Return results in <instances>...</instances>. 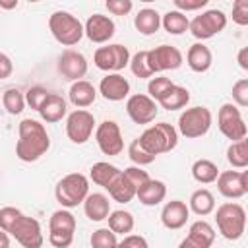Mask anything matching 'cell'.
Wrapping results in <instances>:
<instances>
[{
	"label": "cell",
	"instance_id": "obj_1",
	"mask_svg": "<svg viewBox=\"0 0 248 248\" xmlns=\"http://www.w3.org/2000/svg\"><path fill=\"white\" fill-rule=\"evenodd\" d=\"M19 140L16 143V155L23 163H33L41 159L48 147H50V138L46 134L45 124L33 118H23L17 126Z\"/></svg>",
	"mask_w": 248,
	"mask_h": 248
},
{
	"label": "cell",
	"instance_id": "obj_2",
	"mask_svg": "<svg viewBox=\"0 0 248 248\" xmlns=\"http://www.w3.org/2000/svg\"><path fill=\"white\" fill-rule=\"evenodd\" d=\"M141 147L151 153L153 157L161 155V153H169L176 147L178 143V132L172 124L169 122H159V124H153L149 128L143 130V134L138 138Z\"/></svg>",
	"mask_w": 248,
	"mask_h": 248
},
{
	"label": "cell",
	"instance_id": "obj_3",
	"mask_svg": "<svg viewBox=\"0 0 248 248\" xmlns=\"http://www.w3.org/2000/svg\"><path fill=\"white\" fill-rule=\"evenodd\" d=\"M215 223L223 238L238 240L246 229V211L236 202H225L215 211Z\"/></svg>",
	"mask_w": 248,
	"mask_h": 248
},
{
	"label": "cell",
	"instance_id": "obj_4",
	"mask_svg": "<svg viewBox=\"0 0 248 248\" xmlns=\"http://www.w3.org/2000/svg\"><path fill=\"white\" fill-rule=\"evenodd\" d=\"M87 194H89V180L81 172H70V174H66L64 178L58 180V184L54 188L56 202L64 209L78 207L79 203H83V200L87 198Z\"/></svg>",
	"mask_w": 248,
	"mask_h": 248
},
{
	"label": "cell",
	"instance_id": "obj_5",
	"mask_svg": "<svg viewBox=\"0 0 248 248\" xmlns=\"http://www.w3.org/2000/svg\"><path fill=\"white\" fill-rule=\"evenodd\" d=\"M48 29H50L52 37L60 45H64V46H74L83 37V25H81V21L74 14L64 12V10H58V12H54L48 17Z\"/></svg>",
	"mask_w": 248,
	"mask_h": 248
},
{
	"label": "cell",
	"instance_id": "obj_6",
	"mask_svg": "<svg viewBox=\"0 0 248 248\" xmlns=\"http://www.w3.org/2000/svg\"><path fill=\"white\" fill-rule=\"evenodd\" d=\"M6 232L10 236H14L23 248H41L45 242L43 231H41V223L35 217H29L25 213H17L16 219L12 221V225L6 229Z\"/></svg>",
	"mask_w": 248,
	"mask_h": 248
},
{
	"label": "cell",
	"instance_id": "obj_7",
	"mask_svg": "<svg viewBox=\"0 0 248 248\" xmlns=\"http://www.w3.org/2000/svg\"><path fill=\"white\" fill-rule=\"evenodd\" d=\"M213 122L211 110L207 107H192L186 108L180 116H178V134H182L188 140H196L202 138L209 132Z\"/></svg>",
	"mask_w": 248,
	"mask_h": 248
},
{
	"label": "cell",
	"instance_id": "obj_8",
	"mask_svg": "<svg viewBox=\"0 0 248 248\" xmlns=\"http://www.w3.org/2000/svg\"><path fill=\"white\" fill-rule=\"evenodd\" d=\"M227 27V16L223 10H205L188 23V31L198 41H207Z\"/></svg>",
	"mask_w": 248,
	"mask_h": 248
},
{
	"label": "cell",
	"instance_id": "obj_9",
	"mask_svg": "<svg viewBox=\"0 0 248 248\" xmlns=\"http://www.w3.org/2000/svg\"><path fill=\"white\" fill-rule=\"evenodd\" d=\"M93 64L107 74H118L130 64V50L120 43L99 46L93 54Z\"/></svg>",
	"mask_w": 248,
	"mask_h": 248
},
{
	"label": "cell",
	"instance_id": "obj_10",
	"mask_svg": "<svg viewBox=\"0 0 248 248\" xmlns=\"http://www.w3.org/2000/svg\"><path fill=\"white\" fill-rule=\"evenodd\" d=\"M217 126H219L221 134L227 140H231V143L244 140L248 134V128H246V122L240 114V108L232 103L221 105V108L217 112Z\"/></svg>",
	"mask_w": 248,
	"mask_h": 248
},
{
	"label": "cell",
	"instance_id": "obj_11",
	"mask_svg": "<svg viewBox=\"0 0 248 248\" xmlns=\"http://www.w3.org/2000/svg\"><path fill=\"white\" fill-rule=\"evenodd\" d=\"M93 128H95V116L85 108H78L70 112L66 118V136L70 138V141L78 145L85 143L91 138Z\"/></svg>",
	"mask_w": 248,
	"mask_h": 248
},
{
	"label": "cell",
	"instance_id": "obj_12",
	"mask_svg": "<svg viewBox=\"0 0 248 248\" xmlns=\"http://www.w3.org/2000/svg\"><path fill=\"white\" fill-rule=\"evenodd\" d=\"M95 141H97L99 149L105 155H108V157L120 155L122 149H124L122 132H120V126L114 120H103L97 126V130H95Z\"/></svg>",
	"mask_w": 248,
	"mask_h": 248
},
{
	"label": "cell",
	"instance_id": "obj_13",
	"mask_svg": "<svg viewBox=\"0 0 248 248\" xmlns=\"http://www.w3.org/2000/svg\"><path fill=\"white\" fill-rule=\"evenodd\" d=\"M147 60H149V68L153 74L165 72V70H176L182 66L184 56L182 52L172 46V45H159L151 50H147Z\"/></svg>",
	"mask_w": 248,
	"mask_h": 248
},
{
	"label": "cell",
	"instance_id": "obj_14",
	"mask_svg": "<svg viewBox=\"0 0 248 248\" xmlns=\"http://www.w3.org/2000/svg\"><path fill=\"white\" fill-rule=\"evenodd\" d=\"M217 190L229 200H238L248 194V172L246 170H223L217 176Z\"/></svg>",
	"mask_w": 248,
	"mask_h": 248
},
{
	"label": "cell",
	"instance_id": "obj_15",
	"mask_svg": "<svg viewBox=\"0 0 248 248\" xmlns=\"http://www.w3.org/2000/svg\"><path fill=\"white\" fill-rule=\"evenodd\" d=\"M157 103L145 93H136L126 99V112L136 124H151L157 116Z\"/></svg>",
	"mask_w": 248,
	"mask_h": 248
},
{
	"label": "cell",
	"instance_id": "obj_16",
	"mask_svg": "<svg viewBox=\"0 0 248 248\" xmlns=\"http://www.w3.org/2000/svg\"><path fill=\"white\" fill-rule=\"evenodd\" d=\"M114 31H116L114 21L108 16H103V14L89 16L87 21H85V25H83V35L91 43H97V45L108 43L114 37Z\"/></svg>",
	"mask_w": 248,
	"mask_h": 248
},
{
	"label": "cell",
	"instance_id": "obj_17",
	"mask_svg": "<svg viewBox=\"0 0 248 248\" xmlns=\"http://www.w3.org/2000/svg\"><path fill=\"white\" fill-rule=\"evenodd\" d=\"M58 72L68 81H79L87 74V58L81 52L68 48L58 56Z\"/></svg>",
	"mask_w": 248,
	"mask_h": 248
},
{
	"label": "cell",
	"instance_id": "obj_18",
	"mask_svg": "<svg viewBox=\"0 0 248 248\" xmlns=\"http://www.w3.org/2000/svg\"><path fill=\"white\" fill-rule=\"evenodd\" d=\"M215 240V229L207 221H196L190 225L188 236L178 244V248H211Z\"/></svg>",
	"mask_w": 248,
	"mask_h": 248
},
{
	"label": "cell",
	"instance_id": "obj_19",
	"mask_svg": "<svg viewBox=\"0 0 248 248\" xmlns=\"http://www.w3.org/2000/svg\"><path fill=\"white\" fill-rule=\"evenodd\" d=\"M99 93L107 101H124L130 97V81L120 74H107L99 83Z\"/></svg>",
	"mask_w": 248,
	"mask_h": 248
},
{
	"label": "cell",
	"instance_id": "obj_20",
	"mask_svg": "<svg viewBox=\"0 0 248 248\" xmlns=\"http://www.w3.org/2000/svg\"><path fill=\"white\" fill-rule=\"evenodd\" d=\"M188 217H190V209H188V205L182 200L167 202L163 211H161V223H163V227H167L170 231L182 229L186 225Z\"/></svg>",
	"mask_w": 248,
	"mask_h": 248
},
{
	"label": "cell",
	"instance_id": "obj_21",
	"mask_svg": "<svg viewBox=\"0 0 248 248\" xmlns=\"http://www.w3.org/2000/svg\"><path fill=\"white\" fill-rule=\"evenodd\" d=\"M83 211H85V217L89 221H95V223L105 221L110 213V202L101 192L87 194V198L83 200Z\"/></svg>",
	"mask_w": 248,
	"mask_h": 248
},
{
	"label": "cell",
	"instance_id": "obj_22",
	"mask_svg": "<svg viewBox=\"0 0 248 248\" xmlns=\"http://www.w3.org/2000/svg\"><path fill=\"white\" fill-rule=\"evenodd\" d=\"M186 64L192 72H207L213 64V54L209 50V46H205L203 43H194L188 52H186Z\"/></svg>",
	"mask_w": 248,
	"mask_h": 248
},
{
	"label": "cell",
	"instance_id": "obj_23",
	"mask_svg": "<svg viewBox=\"0 0 248 248\" xmlns=\"http://www.w3.org/2000/svg\"><path fill=\"white\" fill-rule=\"evenodd\" d=\"M167 196V186L163 180H155L149 178L147 182H143L138 190H136V198L140 200V203L143 205H159Z\"/></svg>",
	"mask_w": 248,
	"mask_h": 248
},
{
	"label": "cell",
	"instance_id": "obj_24",
	"mask_svg": "<svg viewBox=\"0 0 248 248\" xmlns=\"http://www.w3.org/2000/svg\"><path fill=\"white\" fill-rule=\"evenodd\" d=\"M68 97H70V103L78 108H85L89 105L95 103L97 99V89L93 87V83L85 81V79H79V81H74L70 85V91H68Z\"/></svg>",
	"mask_w": 248,
	"mask_h": 248
},
{
	"label": "cell",
	"instance_id": "obj_25",
	"mask_svg": "<svg viewBox=\"0 0 248 248\" xmlns=\"http://www.w3.org/2000/svg\"><path fill=\"white\" fill-rule=\"evenodd\" d=\"M68 112V105H66V99L62 95H56V93H50L48 99L45 101V105L39 108V114L45 122L48 124H54V122H60Z\"/></svg>",
	"mask_w": 248,
	"mask_h": 248
},
{
	"label": "cell",
	"instance_id": "obj_26",
	"mask_svg": "<svg viewBox=\"0 0 248 248\" xmlns=\"http://www.w3.org/2000/svg\"><path fill=\"white\" fill-rule=\"evenodd\" d=\"M108 190V196L114 200V202H118V203H128V202H132L134 198H136V186L126 178V174L120 170L118 172V176L110 182V186L107 188Z\"/></svg>",
	"mask_w": 248,
	"mask_h": 248
},
{
	"label": "cell",
	"instance_id": "obj_27",
	"mask_svg": "<svg viewBox=\"0 0 248 248\" xmlns=\"http://www.w3.org/2000/svg\"><path fill=\"white\" fill-rule=\"evenodd\" d=\"M134 25L138 29V33L149 37V35H155L161 27V16L157 10H151V8H143L136 14L134 17Z\"/></svg>",
	"mask_w": 248,
	"mask_h": 248
},
{
	"label": "cell",
	"instance_id": "obj_28",
	"mask_svg": "<svg viewBox=\"0 0 248 248\" xmlns=\"http://www.w3.org/2000/svg\"><path fill=\"white\" fill-rule=\"evenodd\" d=\"M188 209H192V211H194L196 215H200V217L209 215V213L215 209V198H213V194H211L207 188H200V190L192 192Z\"/></svg>",
	"mask_w": 248,
	"mask_h": 248
},
{
	"label": "cell",
	"instance_id": "obj_29",
	"mask_svg": "<svg viewBox=\"0 0 248 248\" xmlns=\"http://www.w3.org/2000/svg\"><path fill=\"white\" fill-rule=\"evenodd\" d=\"M118 172H120L118 167H114V165H110V163H107V161H99V163H95V165L91 167L89 178H91L97 186H103V188L107 190V188L110 186V182L118 176Z\"/></svg>",
	"mask_w": 248,
	"mask_h": 248
},
{
	"label": "cell",
	"instance_id": "obj_30",
	"mask_svg": "<svg viewBox=\"0 0 248 248\" xmlns=\"http://www.w3.org/2000/svg\"><path fill=\"white\" fill-rule=\"evenodd\" d=\"M108 229L114 232V234H130L134 231V215L130 211H124V209H116V211H110L108 213Z\"/></svg>",
	"mask_w": 248,
	"mask_h": 248
},
{
	"label": "cell",
	"instance_id": "obj_31",
	"mask_svg": "<svg viewBox=\"0 0 248 248\" xmlns=\"http://www.w3.org/2000/svg\"><path fill=\"white\" fill-rule=\"evenodd\" d=\"M219 172L221 170L217 169V165L213 161H209V159H198L192 165V176L200 184H211V182H215L217 176H219Z\"/></svg>",
	"mask_w": 248,
	"mask_h": 248
},
{
	"label": "cell",
	"instance_id": "obj_32",
	"mask_svg": "<svg viewBox=\"0 0 248 248\" xmlns=\"http://www.w3.org/2000/svg\"><path fill=\"white\" fill-rule=\"evenodd\" d=\"M188 23H190V19L186 17V14L176 12V10H169L165 16H161V25L170 35H182V33H186L188 31Z\"/></svg>",
	"mask_w": 248,
	"mask_h": 248
},
{
	"label": "cell",
	"instance_id": "obj_33",
	"mask_svg": "<svg viewBox=\"0 0 248 248\" xmlns=\"http://www.w3.org/2000/svg\"><path fill=\"white\" fill-rule=\"evenodd\" d=\"M188 101H190V91L182 85H172V89L159 101V105L165 110H178V108H184Z\"/></svg>",
	"mask_w": 248,
	"mask_h": 248
},
{
	"label": "cell",
	"instance_id": "obj_34",
	"mask_svg": "<svg viewBox=\"0 0 248 248\" xmlns=\"http://www.w3.org/2000/svg\"><path fill=\"white\" fill-rule=\"evenodd\" d=\"M227 161L234 169H246L248 167V140L232 141L227 147Z\"/></svg>",
	"mask_w": 248,
	"mask_h": 248
},
{
	"label": "cell",
	"instance_id": "obj_35",
	"mask_svg": "<svg viewBox=\"0 0 248 248\" xmlns=\"http://www.w3.org/2000/svg\"><path fill=\"white\" fill-rule=\"evenodd\" d=\"M48 231H64L76 232V217L68 209H56L48 219Z\"/></svg>",
	"mask_w": 248,
	"mask_h": 248
},
{
	"label": "cell",
	"instance_id": "obj_36",
	"mask_svg": "<svg viewBox=\"0 0 248 248\" xmlns=\"http://www.w3.org/2000/svg\"><path fill=\"white\" fill-rule=\"evenodd\" d=\"M2 103H4V108L8 110V114L16 116L25 108V93H21L17 87H10L4 91Z\"/></svg>",
	"mask_w": 248,
	"mask_h": 248
},
{
	"label": "cell",
	"instance_id": "obj_37",
	"mask_svg": "<svg viewBox=\"0 0 248 248\" xmlns=\"http://www.w3.org/2000/svg\"><path fill=\"white\" fill-rule=\"evenodd\" d=\"M128 66H130L132 74L136 78H140V79H147V78L153 76V72L149 68V60H147V50H140L134 56H130V64Z\"/></svg>",
	"mask_w": 248,
	"mask_h": 248
},
{
	"label": "cell",
	"instance_id": "obj_38",
	"mask_svg": "<svg viewBox=\"0 0 248 248\" xmlns=\"http://www.w3.org/2000/svg\"><path fill=\"white\" fill-rule=\"evenodd\" d=\"M172 81L165 76H157V78H151L149 83H147V97H151L155 103H159L170 89H172Z\"/></svg>",
	"mask_w": 248,
	"mask_h": 248
},
{
	"label": "cell",
	"instance_id": "obj_39",
	"mask_svg": "<svg viewBox=\"0 0 248 248\" xmlns=\"http://www.w3.org/2000/svg\"><path fill=\"white\" fill-rule=\"evenodd\" d=\"M128 157H130V161H132L136 167L151 165V163L155 161V157H153L151 153H147V151L141 147V143H140V140H138V138H136V140H132V143L128 145Z\"/></svg>",
	"mask_w": 248,
	"mask_h": 248
},
{
	"label": "cell",
	"instance_id": "obj_40",
	"mask_svg": "<svg viewBox=\"0 0 248 248\" xmlns=\"http://www.w3.org/2000/svg\"><path fill=\"white\" fill-rule=\"evenodd\" d=\"M116 244H118V238L108 227L97 229L91 234V248H114Z\"/></svg>",
	"mask_w": 248,
	"mask_h": 248
},
{
	"label": "cell",
	"instance_id": "obj_41",
	"mask_svg": "<svg viewBox=\"0 0 248 248\" xmlns=\"http://www.w3.org/2000/svg\"><path fill=\"white\" fill-rule=\"evenodd\" d=\"M48 95H50V91H46L41 85H35L31 89H27V93H25V105H29L33 110L39 112V108L45 105V101L48 99Z\"/></svg>",
	"mask_w": 248,
	"mask_h": 248
},
{
	"label": "cell",
	"instance_id": "obj_42",
	"mask_svg": "<svg viewBox=\"0 0 248 248\" xmlns=\"http://www.w3.org/2000/svg\"><path fill=\"white\" fill-rule=\"evenodd\" d=\"M232 101H234L240 108H246V107H248V79H246V78L238 79V81L232 85Z\"/></svg>",
	"mask_w": 248,
	"mask_h": 248
},
{
	"label": "cell",
	"instance_id": "obj_43",
	"mask_svg": "<svg viewBox=\"0 0 248 248\" xmlns=\"http://www.w3.org/2000/svg\"><path fill=\"white\" fill-rule=\"evenodd\" d=\"M232 21L240 27L248 25V0H236L232 4Z\"/></svg>",
	"mask_w": 248,
	"mask_h": 248
},
{
	"label": "cell",
	"instance_id": "obj_44",
	"mask_svg": "<svg viewBox=\"0 0 248 248\" xmlns=\"http://www.w3.org/2000/svg\"><path fill=\"white\" fill-rule=\"evenodd\" d=\"M122 172H124V174H126V178L136 186V190H138L143 182H147V180L151 178V176L147 174V170H143L141 167H128V169H124Z\"/></svg>",
	"mask_w": 248,
	"mask_h": 248
},
{
	"label": "cell",
	"instance_id": "obj_45",
	"mask_svg": "<svg viewBox=\"0 0 248 248\" xmlns=\"http://www.w3.org/2000/svg\"><path fill=\"white\" fill-rule=\"evenodd\" d=\"M48 242L54 248H68L74 242V232H64V231H48Z\"/></svg>",
	"mask_w": 248,
	"mask_h": 248
},
{
	"label": "cell",
	"instance_id": "obj_46",
	"mask_svg": "<svg viewBox=\"0 0 248 248\" xmlns=\"http://www.w3.org/2000/svg\"><path fill=\"white\" fill-rule=\"evenodd\" d=\"M105 6L112 16H128L134 8L132 0H107Z\"/></svg>",
	"mask_w": 248,
	"mask_h": 248
},
{
	"label": "cell",
	"instance_id": "obj_47",
	"mask_svg": "<svg viewBox=\"0 0 248 248\" xmlns=\"http://www.w3.org/2000/svg\"><path fill=\"white\" fill-rule=\"evenodd\" d=\"M207 6V0H174L176 12H196Z\"/></svg>",
	"mask_w": 248,
	"mask_h": 248
},
{
	"label": "cell",
	"instance_id": "obj_48",
	"mask_svg": "<svg viewBox=\"0 0 248 248\" xmlns=\"http://www.w3.org/2000/svg\"><path fill=\"white\" fill-rule=\"evenodd\" d=\"M120 244H122L124 248H149L147 240H145L141 234H126V236L120 240Z\"/></svg>",
	"mask_w": 248,
	"mask_h": 248
},
{
	"label": "cell",
	"instance_id": "obj_49",
	"mask_svg": "<svg viewBox=\"0 0 248 248\" xmlns=\"http://www.w3.org/2000/svg\"><path fill=\"white\" fill-rule=\"evenodd\" d=\"M14 72V64H12V58L4 52H0V79H8Z\"/></svg>",
	"mask_w": 248,
	"mask_h": 248
},
{
	"label": "cell",
	"instance_id": "obj_50",
	"mask_svg": "<svg viewBox=\"0 0 248 248\" xmlns=\"http://www.w3.org/2000/svg\"><path fill=\"white\" fill-rule=\"evenodd\" d=\"M236 60H238V66L242 70H248V46H242L236 54Z\"/></svg>",
	"mask_w": 248,
	"mask_h": 248
},
{
	"label": "cell",
	"instance_id": "obj_51",
	"mask_svg": "<svg viewBox=\"0 0 248 248\" xmlns=\"http://www.w3.org/2000/svg\"><path fill=\"white\" fill-rule=\"evenodd\" d=\"M0 248H10V234L0 229Z\"/></svg>",
	"mask_w": 248,
	"mask_h": 248
},
{
	"label": "cell",
	"instance_id": "obj_52",
	"mask_svg": "<svg viewBox=\"0 0 248 248\" xmlns=\"http://www.w3.org/2000/svg\"><path fill=\"white\" fill-rule=\"evenodd\" d=\"M0 8H4V10H12V8H17V0H14V2H0Z\"/></svg>",
	"mask_w": 248,
	"mask_h": 248
},
{
	"label": "cell",
	"instance_id": "obj_53",
	"mask_svg": "<svg viewBox=\"0 0 248 248\" xmlns=\"http://www.w3.org/2000/svg\"><path fill=\"white\" fill-rule=\"evenodd\" d=\"M114 248H124V246H122V244H120V242H118V244H116V246H114Z\"/></svg>",
	"mask_w": 248,
	"mask_h": 248
}]
</instances>
